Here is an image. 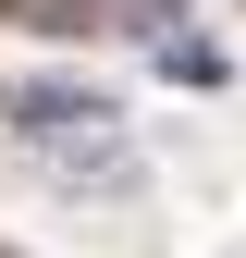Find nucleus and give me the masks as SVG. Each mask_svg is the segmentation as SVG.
<instances>
[{
    "label": "nucleus",
    "instance_id": "1",
    "mask_svg": "<svg viewBox=\"0 0 246 258\" xmlns=\"http://www.w3.org/2000/svg\"><path fill=\"white\" fill-rule=\"evenodd\" d=\"M0 123L13 136H99V123H123L99 86H49V74H13L0 86Z\"/></svg>",
    "mask_w": 246,
    "mask_h": 258
},
{
    "label": "nucleus",
    "instance_id": "2",
    "mask_svg": "<svg viewBox=\"0 0 246 258\" xmlns=\"http://www.w3.org/2000/svg\"><path fill=\"white\" fill-rule=\"evenodd\" d=\"M160 74H172V86H197V99H209V86H234V61L209 49V37H160Z\"/></svg>",
    "mask_w": 246,
    "mask_h": 258
},
{
    "label": "nucleus",
    "instance_id": "3",
    "mask_svg": "<svg viewBox=\"0 0 246 258\" xmlns=\"http://www.w3.org/2000/svg\"><path fill=\"white\" fill-rule=\"evenodd\" d=\"M123 25L136 37H184V0H123Z\"/></svg>",
    "mask_w": 246,
    "mask_h": 258
}]
</instances>
